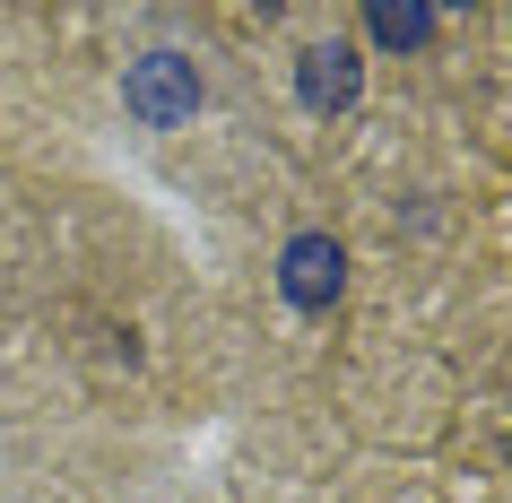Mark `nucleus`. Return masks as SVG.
I'll use <instances>...</instances> for the list:
<instances>
[{
    "mask_svg": "<svg viewBox=\"0 0 512 503\" xmlns=\"http://www.w3.org/2000/svg\"><path fill=\"white\" fill-rule=\"evenodd\" d=\"M434 27H443V9H426V0H374L365 9V35H374L382 53H417Z\"/></svg>",
    "mask_w": 512,
    "mask_h": 503,
    "instance_id": "obj_4",
    "label": "nucleus"
},
{
    "mask_svg": "<svg viewBox=\"0 0 512 503\" xmlns=\"http://www.w3.org/2000/svg\"><path fill=\"white\" fill-rule=\"evenodd\" d=\"M339 287H348V252H339V235H296L287 252H278V295H287L296 313H330Z\"/></svg>",
    "mask_w": 512,
    "mask_h": 503,
    "instance_id": "obj_3",
    "label": "nucleus"
},
{
    "mask_svg": "<svg viewBox=\"0 0 512 503\" xmlns=\"http://www.w3.org/2000/svg\"><path fill=\"white\" fill-rule=\"evenodd\" d=\"M122 105H131V122H148V131L191 122V113H200V70H191V53H174V44L139 53L131 79H122Z\"/></svg>",
    "mask_w": 512,
    "mask_h": 503,
    "instance_id": "obj_1",
    "label": "nucleus"
},
{
    "mask_svg": "<svg viewBox=\"0 0 512 503\" xmlns=\"http://www.w3.org/2000/svg\"><path fill=\"white\" fill-rule=\"evenodd\" d=\"M296 96H304V113H348L356 96H365V53H356L348 35H322V44H304L296 53Z\"/></svg>",
    "mask_w": 512,
    "mask_h": 503,
    "instance_id": "obj_2",
    "label": "nucleus"
}]
</instances>
